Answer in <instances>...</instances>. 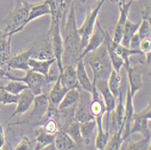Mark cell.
Returning <instances> with one entry per match:
<instances>
[{
  "instance_id": "23",
  "label": "cell",
  "mask_w": 151,
  "mask_h": 150,
  "mask_svg": "<svg viewBox=\"0 0 151 150\" xmlns=\"http://www.w3.org/2000/svg\"><path fill=\"white\" fill-rule=\"evenodd\" d=\"M12 36H6L0 31V68L6 66L8 61L13 57L11 52Z\"/></svg>"
},
{
  "instance_id": "35",
  "label": "cell",
  "mask_w": 151,
  "mask_h": 150,
  "mask_svg": "<svg viewBox=\"0 0 151 150\" xmlns=\"http://www.w3.org/2000/svg\"><path fill=\"white\" fill-rule=\"evenodd\" d=\"M122 132L123 129H119L118 132L114 133L111 139H109L104 150H120L122 142Z\"/></svg>"
},
{
  "instance_id": "9",
  "label": "cell",
  "mask_w": 151,
  "mask_h": 150,
  "mask_svg": "<svg viewBox=\"0 0 151 150\" xmlns=\"http://www.w3.org/2000/svg\"><path fill=\"white\" fill-rule=\"evenodd\" d=\"M92 83H94L96 89H97L99 93L102 96V100H103L105 108H106V132H109L111 113L114 111L117 101L112 95V93L111 92V90H109L107 80H92Z\"/></svg>"
},
{
  "instance_id": "31",
  "label": "cell",
  "mask_w": 151,
  "mask_h": 150,
  "mask_svg": "<svg viewBox=\"0 0 151 150\" xmlns=\"http://www.w3.org/2000/svg\"><path fill=\"white\" fill-rule=\"evenodd\" d=\"M107 83H108L109 90H111V92L112 93L114 98L117 100L118 97H119L120 89H121V76H120V73H118L114 70H112L111 74H109V77L108 80H107Z\"/></svg>"
},
{
  "instance_id": "22",
  "label": "cell",
  "mask_w": 151,
  "mask_h": 150,
  "mask_svg": "<svg viewBox=\"0 0 151 150\" xmlns=\"http://www.w3.org/2000/svg\"><path fill=\"white\" fill-rule=\"evenodd\" d=\"M127 72H128V79H129V89L130 95L132 98L135 97L139 90L143 87V80L142 76L139 72L137 71L135 67H131V65L128 68Z\"/></svg>"
},
{
  "instance_id": "12",
  "label": "cell",
  "mask_w": 151,
  "mask_h": 150,
  "mask_svg": "<svg viewBox=\"0 0 151 150\" xmlns=\"http://www.w3.org/2000/svg\"><path fill=\"white\" fill-rule=\"evenodd\" d=\"M133 4V1L130 0L129 2H126L125 4H118L119 5V17L118 19V22L115 25V29H114V34L112 36L113 42L117 44H120V41L122 38V34H123V29H124L125 24L127 20L129 19V14L130 7Z\"/></svg>"
},
{
  "instance_id": "20",
  "label": "cell",
  "mask_w": 151,
  "mask_h": 150,
  "mask_svg": "<svg viewBox=\"0 0 151 150\" xmlns=\"http://www.w3.org/2000/svg\"><path fill=\"white\" fill-rule=\"evenodd\" d=\"M50 14H51L50 7H49L48 4L46 3V1L34 4L33 6L29 10V13H28V16H27L26 20L24 21V24L21 26V28L19 29V32H21L30 22H32V21H34V20L41 17L47 16V15L50 16Z\"/></svg>"
},
{
  "instance_id": "19",
  "label": "cell",
  "mask_w": 151,
  "mask_h": 150,
  "mask_svg": "<svg viewBox=\"0 0 151 150\" xmlns=\"http://www.w3.org/2000/svg\"><path fill=\"white\" fill-rule=\"evenodd\" d=\"M103 34H104V44L107 47V51L109 53V59H111L113 70L116 72L120 73V69H121V67L124 66V62H123V60L115 52L113 46H112V42H113L112 37L109 34L107 29L103 28Z\"/></svg>"
},
{
  "instance_id": "3",
  "label": "cell",
  "mask_w": 151,
  "mask_h": 150,
  "mask_svg": "<svg viewBox=\"0 0 151 150\" xmlns=\"http://www.w3.org/2000/svg\"><path fill=\"white\" fill-rule=\"evenodd\" d=\"M58 76L54 77L49 74V76L45 77L42 74H40L38 72H35L30 70L28 72H26L24 77H19V78L13 76L9 73L8 80L24 83V84L28 86V89L33 92L35 96H37V95H40V94H44V91L49 88V86L51 85L52 81H55L57 80Z\"/></svg>"
},
{
  "instance_id": "28",
  "label": "cell",
  "mask_w": 151,
  "mask_h": 150,
  "mask_svg": "<svg viewBox=\"0 0 151 150\" xmlns=\"http://www.w3.org/2000/svg\"><path fill=\"white\" fill-rule=\"evenodd\" d=\"M31 58L37 59V60H51L54 58L52 45H51V40L49 36L48 39H46L45 42H43L39 49H36V47L35 48V52Z\"/></svg>"
},
{
  "instance_id": "30",
  "label": "cell",
  "mask_w": 151,
  "mask_h": 150,
  "mask_svg": "<svg viewBox=\"0 0 151 150\" xmlns=\"http://www.w3.org/2000/svg\"><path fill=\"white\" fill-rule=\"evenodd\" d=\"M54 135L45 132L43 128H39L36 130V139H35V147L34 150H41L45 146L53 143Z\"/></svg>"
},
{
  "instance_id": "11",
  "label": "cell",
  "mask_w": 151,
  "mask_h": 150,
  "mask_svg": "<svg viewBox=\"0 0 151 150\" xmlns=\"http://www.w3.org/2000/svg\"><path fill=\"white\" fill-rule=\"evenodd\" d=\"M35 46H31L29 49H27L21 53L17 54L16 56H13L7 62V72L9 70H20L24 72L30 71V68L28 65V61L32 57L33 53L35 52Z\"/></svg>"
},
{
  "instance_id": "27",
  "label": "cell",
  "mask_w": 151,
  "mask_h": 150,
  "mask_svg": "<svg viewBox=\"0 0 151 150\" xmlns=\"http://www.w3.org/2000/svg\"><path fill=\"white\" fill-rule=\"evenodd\" d=\"M112 46H113L115 52L123 60V62H124V66L126 69H128L130 66V56L134 55V54H143L141 51L131 50L129 48L122 46L120 44H117L115 42H112Z\"/></svg>"
},
{
  "instance_id": "6",
  "label": "cell",
  "mask_w": 151,
  "mask_h": 150,
  "mask_svg": "<svg viewBox=\"0 0 151 150\" xmlns=\"http://www.w3.org/2000/svg\"><path fill=\"white\" fill-rule=\"evenodd\" d=\"M34 108L30 113L27 123L32 125H40L42 121H46V114L49 107V100L46 94H40L35 96Z\"/></svg>"
},
{
  "instance_id": "48",
  "label": "cell",
  "mask_w": 151,
  "mask_h": 150,
  "mask_svg": "<svg viewBox=\"0 0 151 150\" xmlns=\"http://www.w3.org/2000/svg\"><path fill=\"white\" fill-rule=\"evenodd\" d=\"M146 55V62H147V64L150 65V60H151V52H147V53H145Z\"/></svg>"
},
{
  "instance_id": "50",
  "label": "cell",
  "mask_w": 151,
  "mask_h": 150,
  "mask_svg": "<svg viewBox=\"0 0 151 150\" xmlns=\"http://www.w3.org/2000/svg\"><path fill=\"white\" fill-rule=\"evenodd\" d=\"M41 150H56V148H55V146H54V145H53V143H52V144H51V145L45 146V148L41 149Z\"/></svg>"
},
{
  "instance_id": "7",
  "label": "cell",
  "mask_w": 151,
  "mask_h": 150,
  "mask_svg": "<svg viewBox=\"0 0 151 150\" xmlns=\"http://www.w3.org/2000/svg\"><path fill=\"white\" fill-rule=\"evenodd\" d=\"M91 94L83 90H80V100L73 111V120L79 123H84L95 119L91 112Z\"/></svg>"
},
{
  "instance_id": "40",
  "label": "cell",
  "mask_w": 151,
  "mask_h": 150,
  "mask_svg": "<svg viewBox=\"0 0 151 150\" xmlns=\"http://www.w3.org/2000/svg\"><path fill=\"white\" fill-rule=\"evenodd\" d=\"M31 144L32 143L29 140V139L25 137V136H23L21 141L18 143V145L17 146V147L15 149L16 150H32Z\"/></svg>"
},
{
  "instance_id": "52",
  "label": "cell",
  "mask_w": 151,
  "mask_h": 150,
  "mask_svg": "<svg viewBox=\"0 0 151 150\" xmlns=\"http://www.w3.org/2000/svg\"><path fill=\"white\" fill-rule=\"evenodd\" d=\"M112 1H113V0H112ZM114 1L117 3V4H119V3H120V0H114Z\"/></svg>"
},
{
  "instance_id": "1",
  "label": "cell",
  "mask_w": 151,
  "mask_h": 150,
  "mask_svg": "<svg viewBox=\"0 0 151 150\" xmlns=\"http://www.w3.org/2000/svg\"><path fill=\"white\" fill-rule=\"evenodd\" d=\"M68 15L65 19L63 31L64 34L63 40V65L72 64L76 65L81 60L82 52L81 45V36L78 33L76 16H75V2H73L68 10Z\"/></svg>"
},
{
  "instance_id": "51",
  "label": "cell",
  "mask_w": 151,
  "mask_h": 150,
  "mask_svg": "<svg viewBox=\"0 0 151 150\" xmlns=\"http://www.w3.org/2000/svg\"><path fill=\"white\" fill-rule=\"evenodd\" d=\"M92 1H98V0H82V3H84V2H92Z\"/></svg>"
},
{
  "instance_id": "26",
  "label": "cell",
  "mask_w": 151,
  "mask_h": 150,
  "mask_svg": "<svg viewBox=\"0 0 151 150\" xmlns=\"http://www.w3.org/2000/svg\"><path fill=\"white\" fill-rule=\"evenodd\" d=\"M54 62H55V59L54 58L51 60H37L30 58L28 61V65L31 71L47 77L49 76L50 68Z\"/></svg>"
},
{
  "instance_id": "37",
  "label": "cell",
  "mask_w": 151,
  "mask_h": 150,
  "mask_svg": "<svg viewBox=\"0 0 151 150\" xmlns=\"http://www.w3.org/2000/svg\"><path fill=\"white\" fill-rule=\"evenodd\" d=\"M150 146V138H143L139 141H130L127 150H147Z\"/></svg>"
},
{
  "instance_id": "13",
  "label": "cell",
  "mask_w": 151,
  "mask_h": 150,
  "mask_svg": "<svg viewBox=\"0 0 151 150\" xmlns=\"http://www.w3.org/2000/svg\"><path fill=\"white\" fill-rule=\"evenodd\" d=\"M104 43V34H103V27L101 25L100 22L97 20L95 24V28L91 35L88 43L85 48L82 50L81 54V59H83L88 53L94 52L96 49H98L102 44Z\"/></svg>"
},
{
  "instance_id": "8",
  "label": "cell",
  "mask_w": 151,
  "mask_h": 150,
  "mask_svg": "<svg viewBox=\"0 0 151 150\" xmlns=\"http://www.w3.org/2000/svg\"><path fill=\"white\" fill-rule=\"evenodd\" d=\"M48 36L51 40V45L52 49L53 57L55 59L59 73L63 71V40L62 36L61 25L55 24L52 29L48 31Z\"/></svg>"
},
{
  "instance_id": "39",
  "label": "cell",
  "mask_w": 151,
  "mask_h": 150,
  "mask_svg": "<svg viewBox=\"0 0 151 150\" xmlns=\"http://www.w3.org/2000/svg\"><path fill=\"white\" fill-rule=\"evenodd\" d=\"M58 123L56 120H54L52 118L47 119L45 121V123L43 127V128L45 130V132L49 133V134H52V135H55L56 132L59 130L58 128Z\"/></svg>"
},
{
  "instance_id": "44",
  "label": "cell",
  "mask_w": 151,
  "mask_h": 150,
  "mask_svg": "<svg viewBox=\"0 0 151 150\" xmlns=\"http://www.w3.org/2000/svg\"><path fill=\"white\" fill-rule=\"evenodd\" d=\"M6 138L4 135V129H3V126L0 123V148L3 146V145L6 143Z\"/></svg>"
},
{
  "instance_id": "10",
  "label": "cell",
  "mask_w": 151,
  "mask_h": 150,
  "mask_svg": "<svg viewBox=\"0 0 151 150\" xmlns=\"http://www.w3.org/2000/svg\"><path fill=\"white\" fill-rule=\"evenodd\" d=\"M45 1L48 4L51 11V25L49 29H52L55 24H60L62 29V25L63 27L66 15L68 13L66 10L64 0H45Z\"/></svg>"
},
{
  "instance_id": "43",
  "label": "cell",
  "mask_w": 151,
  "mask_h": 150,
  "mask_svg": "<svg viewBox=\"0 0 151 150\" xmlns=\"http://www.w3.org/2000/svg\"><path fill=\"white\" fill-rule=\"evenodd\" d=\"M150 9H151V7H150V4L149 5H147L146 7H145V9L142 11V13H141V16H142V19H145V20H147L148 22H150V17H151V14H150Z\"/></svg>"
},
{
  "instance_id": "4",
  "label": "cell",
  "mask_w": 151,
  "mask_h": 150,
  "mask_svg": "<svg viewBox=\"0 0 151 150\" xmlns=\"http://www.w3.org/2000/svg\"><path fill=\"white\" fill-rule=\"evenodd\" d=\"M33 5L34 4L26 2L22 6H15L12 13L10 15H8L6 18L4 20L5 28L3 34L6 36H13L16 34L19 33V29L26 20L29 10L33 6Z\"/></svg>"
},
{
  "instance_id": "53",
  "label": "cell",
  "mask_w": 151,
  "mask_h": 150,
  "mask_svg": "<svg viewBox=\"0 0 151 150\" xmlns=\"http://www.w3.org/2000/svg\"><path fill=\"white\" fill-rule=\"evenodd\" d=\"M11 150H16V149H13V148H12V147H11Z\"/></svg>"
},
{
  "instance_id": "42",
  "label": "cell",
  "mask_w": 151,
  "mask_h": 150,
  "mask_svg": "<svg viewBox=\"0 0 151 150\" xmlns=\"http://www.w3.org/2000/svg\"><path fill=\"white\" fill-rule=\"evenodd\" d=\"M139 50L143 52V54L151 52V38H146L141 40L139 44Z\"/></svg>"
},
{
  "instance_id": "17",
  "label": "cell",
  "mask_w": 151,
  "mask_h": 150,
  "mask_svg": "<svg viewBox=\"0 0 151 150\" xmlns=\"http://www.w3.org/2000/svg\"><path fill=\"white\" fill-rule=\"evenodd\" d=\"M75 69H76V77H77L79 86L81 87V90L88 91L91 94L94 88V83L91 81V80L90 79L87 73L85 68V62L83 59H81L77 62L75 65Z\"/></svg>"
},
{
  "instance_id": "25",
  "label": "cell",
  "mask_w": 151,
  "mask_h": 150,
  "mask_svg": "<svg viewBox=\"0 0 151 150\" xmlns=\"http://www.w3.org/2000/svg\"><path fill=\"white\" fill-rule=\"evenodd\" d=\"M68 90H66L62 84H61V80H60V76H58L57 80L54 81V84L52 87L49 94H48V100L49 103L54 107H58L62 100L63 99L64 95Z\"/></svg>"
},
{
  "instance_id": "45",
  "label": "cell",
  "mask_w": 151,
  "mask_h": 150,
  "mask_svg": "<svg viewBox=\"0 0 151 150\" xmlns=\"http://www.w3.org/2000/svg\"><path fill=\"white\" fill-rule=\"evenodd\" d=\"M8 74L9 72L3 68H0V80H8Z\"/></svg>"
},
{
  "instance_id": "54",
  "label": "cell",
  "mask_w": 151,
  "mask_h": 150,
  "mask_svg": "<svg viewBox=\"0 0 151 150\" xmlns=\"http://www.w3.org/2000/svg\"><path fill=\"white\" fill-rule=\"evenodd\" d=\"M132 1H134V0H132Z\"/></svg>"
},
{
  "instance_id": "5",
  "label": "cell",
  "mask_w": 151,
  "mask_h": 150,
  "mask_svg": "<svg viewBox=\"0 0 151 150\" xmlns=\"http://www.w3.org/2000/svg\"><path fill=\"white\" fill-rule=\"evenodd\" d=\"M104 2H105V0H101L99 4L97 5V6H96L93 10L88 11L83 24H82V25L80 27V28H78V33L81 36V45L82 50L85 48L91 35L92 34V33L94 31L95 24H96V22H97V18H98V15H99L101 8L103 6Z\"/></svg>"
},
{
  "instance_id": "49",
  "label": "cell",
  "mask_w": 151,
  "mask_h": 150,
  "mask_svg": "<svg viewBox=\"0 0 151 150\" xmlns=\"http://www.w3.org/2000/svg\"><path fill=\"white\" fill-rule=\"evenodd\" d=\"M0 150H11V146H10V145L6 141V143L3 145V146L0 148Z\"/></svg>"
},
{
  "instance_id": "36",
  "label": "cell",
  "mask_w": 151,
  "mask_h": 150,
  "mask_svg": "<svg viewBox=\"0 0 151 150\" xmlns=\"http://www.w3.org/2000/svg\"><path fill=\"white\" fill-rule=\"evenodd\" d=\"M18 101V95L12 94L6 90H0V103L4 105L17 104Z\"/></svg>"
},
{
  "instance_id": "16",
  "label": "cell",
  "mask_w": 151,
  "mask_h": 150,
  "mask_svg": "<svg viewBox=\"0 0 151 150\" xmlns=\"http://www.w3.org/2000/svg\"><path fill=\"white\" fill-rule=\"evenodd\" d=\"M61 84L66 89L71 90L73 88H78L79 83L76 77V69L75 66L72 64H64L63 67V71L59 73Z\"/></svg>"
},
{
  "instance_id": "41",
  "label": "cell",
  "mask_w": 151,
  "mask_h": 150,
  "mask_svg": "<svg viewBox=\"0 0 151 150\" xmlns=\"http://www.w3.org/2000/svg\"><path fill=\"white\" fill-rule=\"evenodd\" d=\"M140 42H141V39L138 33H136L130 39L129 41V48L131 49V50H137V51H140L139 50V44H140Z\"/></svg>"
},
{
  "instance_id": "33",
  "label": "cell",
  "mask_w": 151,
  "mask_h": 150,
  "mask_svg": "<svg viewBox=\"0 0 151 150\" xmlns=\"http://www.w3.org/2000/svg\"><path fill=\"white\" fill-rule=\"evenodd\" d=\"M95 127H96L95 119L88 121V122H84V123H80L81 137L86 144H89L91 142V136L93 134V130Z\"/></svg>"
},
{
  "instance_id": "46",
  "label": "cell",
  "mask_w": 151,
  "mask_h": 150,
  "mask_svg": "<svg viewBox=\"0 0 151 150\" xmlns=\"http://www.w3.org/2000/svg\"><path fill=\"white\" fill-rule=\"evenodd\" d=\"M73 2V0H64V3H65V6H66V10L68 12V10H69L70 8V6L71 4Z\"/></svg>"
},
{
  "instance_id": "34",
  "label": "cell",
  "mask_w": 151,
  "mask_h": 150,
  "mask_svg": "<svg viewBox=\"0 0 151 150\" xmlns=\"http://www.w3.org/2000/svg\"><path fill=\"white\" fill-rule=\"evenodd\" d=\"M26 89H28V86L26 84H24V83H21V81H17V80H9V83L6 85L0 87V90H6L15 95H19L23 90Z\"/></svg>"
},
{
  "instance_id": "18",
  "label": "cell",
  "mask_w": 151,
  "mask_h": 150,
  "mask_svg": "<svg viewBox=\"0 0 151 150\" xmlns=\"http://www.w3.org/2000/svg\"><path fill=\"white\" fill-rule=\"evenodd\" d=\"M80 90L81 87H78L71 89L66 92L63 99L57 107L59 112H66L69 110L74 111V108L80 100Z\"/></svg>"
},
{
  "instance_id": "15",
  "label": "cell",
  "mask_w": 151,
  "mask_h": 150,
  "mask_svg": "<svg viewBox=\"0 0 151 150\" xmlns=\"http://www.w3.org/2000/svg\"><path fill=\"white\" fill-rule=\"evenodd\" d=\"M123 91L120 89L119 97H118V103L116 104V107L114 111L111 113V127H112V132L113 134L118 132L119 129H123L124 128V104H123V99H122Z\"/></svg>"
},
{
  "instance_id": "32",
  "label": "cell",
  "mask_w": 151,
  "mask_h": 150,
  "mask_svg": "<svg viewBox=\"0 0 151 150\" xmlns=\"http://www.w3.org/2000/svg\"><path fill=\"white\" fill-rule=\"evenodd\" d=\"M65 130V132L70 136L71 139L74 141L75 144H81L83 142V139H82L81 134V129H80V123L75 120H72L70 122L69 126Z\"/></svg>"
},
{
  "instance_id": "29",
  "label": "cell",
  "mask_w": 151,
  "mask_h": 150,
  "mask_svg": "<svg viewBox=\"0 0 151 150\" xmlns=\"http://www.w3.org/2000/svg\"><path fill=\"white\" fill-rule=\"evenodd\" d=\"M140 22L133 23L129 19L127 20V22L125 24V26H124V29H123L122 38H121V41H120V44L122 46L129 48V41H130L131 37L137 33V31H138L139 24H140Z\"/></svg>"
},
{
  "instance_id": "2",
  "label": "cell",
  "mask_w": 151,
  "mask_h": 150,
  "mask_svg": "<svg viewBox=\"0 0 151 150\" xmlns=\"http://www.w3.org/2000/svg\"><path fill=\"white\" fill-rule=\"evenodd\" d=\"M83 61L91 68L93 74L92 80H108L113 68L104 43L94 52L88 53L83 58Z\"/></svg>"
},
{
  "instance_id": "21",
  "label": "cell",
  "mask_w": 151,
  "mask_h": 150,
  "mask_svg": "<svg viewBox=\"0 0 151 150\" xmlns=\"http://www.w3.org/2000/svg\"><path fill=\"white\" fill-rule=\"evenodd\" d=\"M150 122V119L139 116L136 112L133 115L131 126H130V131L129 134L132 135L134 133H139L144 138H150V128L148 127V123Z\"/></svg>"
},
{
  "instance_id": "47",
  "label": "cell",
  "mask_w": 151,
  "mask_h": 150,
  "mask_svg": "<svg viewBox=\"0 0 151 150\" xmlns=\"http://www.w3.org/2000/svg\"><path fill=\"white\" fill-rule=\"evenodd\" d=\"M28 2V0H16V6H22L23 4Z\"/></svg>"
},
{
  "instance_id": "24",
  "label": "cell",
  "mask_w": 151,
  "mask_h": 150,
  "mask_svg": "<svg viewBox=\"0 0 151 150\" xmlns=\"http://www.w3.org/2000/svg\"><path fill=\"white\" fill-rule=\"evenodd\" d=\"M53 145L56 150H73L76 146L74 141L63 129L58 130L54 135Z\"/></svg>"
},
{
  "instance_id": "38",
  "label": "cell",
  "mask_w": 151,
  "mask_h": 150,
  "mask_svg": "<svg viewBox=\"0 0 151 150\" xmlns=\"http://www.w3.org/2000/svg\"><path fill=\"white\" fill-rule=\"evenodd\" d=\"M137 33L139 34V37L141 40L146 39V38H150L151 35V27H150V22H148L147 20L143 19L140 22L139 27Z\"/></svg>"
},
{
  "instance_id": "14",
  "label": "cell",
  "mask_w": 151,
  "mask_h": 150,
  "mask_svg": "<svg viewBox=\"0 0 151 150\" xmlns=\"http://www.w3.org/2000/svg\"><path fill=\"white\" fill-rule=\"evenodd\" d=\"M34 99H35V95L29 89L23 90L18 95V101L17 103V108L15 111H14L8 118V120L12 119L14 117L21 116L28 111L34 101Z\"/></svg>"
}]
</instances>
